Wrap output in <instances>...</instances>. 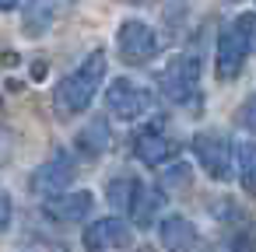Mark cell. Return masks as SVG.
<instances>
[{
    "label": "cell",
    "mask_w": 256,
    "mask_h": 252,
    "mask_svg": "<svg viewBox=\"0 0 256 252\" xmlns=\"http://www.w3.org/2000/svg\"><path fill=\"white\" fill-rule=\"evenodd\" d=\"M78 147H81L88 158H98L102 151H109V126H106V119H92V123L78 133Z\"/></svg>",
    "instance_id": "4fadbf2b"
},
{
    "label": "cell",
    "mask_w": 256,
    "mask_h": 252,
    "mask_svg": "<svg viewBox=\"0 0 256 252\" xmlns=\"http://www.w3.org/2000/svg\"><path fill=\"white\" fill-rule=\"evenodd\" d=\"M130 147H134V158H137L140 165H148V168H162V165L176 154V140H168V137L158 133V130H140Z\"/></svg>",
    "instance_id": "8fae6325"
},
{
    "label": "cell",
    "mask_w": 256,
    "mask_h": 252,
    "mask_svg": "<svg viewBox=\"0 0 256 252\" xmlns=\"http://www.w3.org/2000/svg\"><path fill=\"white\" fill-rule=\"evenodd\" d=\"M8 224H11V196L0 189V235L8 231Z\"/></svg>",
    "instance_id": "d6986e66"
},
{
    "label": "cell",
    "mask_w": 256,
    "mask_h": 252,
    "mask_svg": "<svg viewBox=\"0 0 256 252\" xmlns=\"http://www.w3.org/2000/svg\"><path fill=\"white\" fill-rule=\"evenodd\" d=\"M74 172H78V168H74V158H70L67 151H56V154L32 175V189H36L39 196H46V200H50V196H60V193L74 182Z\"/></svg>",
    "instance_id": "52a82bcc"
},
{
    "label": "cell",
    "mask_w": 256,
    "mask_h": 252,
    "mask_svg": "<svg viewBox=\"0 0 256 252\" xmlns=\"http://www.w3.org/2000/svg\"><path fill=\"white\" fill-rule=\"evenodd\" d=\"M190 182V168L186 165H172L168 172H165V179H162V189H179V186H186Z\"/></svg>",
    "instance_id": "ac0fdd59"
},
{
    "label": "cell",
    "mask_w": 256,
    "mask_h": 252,
    "mask_svg": "<svg viewBox=\"0 0 256 252\" xmlns=\"http://www.w3.org/2000/svg\"><path fill=\"white\" fill-rule=\"evenodd\" d=\"M151 105H154L151 91L140 88V84H134V81H126V77H120V81H112L106 88V109L116 119H123V123H134V119L148 116Z\"/></svg>",
    "instance_id": "3957f363"
},
{
    "label": "cell",
    "mask_w": 256,
    "mask_h": 252,
    "mask_svg": "<svg viewBox=\"0 0 256 252\" xmlns=\"http://www.w3.org/2000/svg\"><path fill=\"white\" fill-rule=\"evenodd\" d=\"M238 119L249 126V130H256V98H249L246 105H242V112H238Z\"/></svg>",
    "instance_id": "ffe728a7"
},
{
    "label": "cell",
    "mask_w": 256,
    "mask_h": 252,
    "mask_svg": "<svg viewBox=\"0 0 256 252\" xmlns=\"http://www.w3.org/2000/svg\"><path fill=\"white\" fill-rule=\"evenodd\" d=\"M158 238H162L165 252H193L196 249V228L179 214H172L158 224Z\"/></svg>",
    "instance_id": "7c38bea8"
},
{
    "label": "cell",
    "mask_w": 256,
    "mask_h": 252,
    "mask_svg": "<svg viewBox=\"0 0 256 252\" xmlns=\"http://www.w3.org/2000/svg\"><path fill=\"white\" fill-rule=\"evenodd\" d=\"M116 49L126 63H148L154 53H158V35L148 21H137V18H126L116 32Z\"/></svg>",
    "instance_id": "5b68a950"
},
{
    "label": "cell",
    "mask_w": 256,
    "mask_h": 252,
    "mask_svg": "<svg viewBox=\"0 0 256 252\" xmlns=\"http://www.w3.org/2000/svg\"><path fill=\"white\" fill-rule=\"evenodd\" d=\"M246 56H249V46H246V39L238 35V28H235V25L221 28V35H218V56H214L218 77H221V81H235L238 70H242V63H246Z\"/></svg>",
    "instance_id": "ba28073f"
},
{
    "label": "cell",
    "mask_w": 256,
    "mask_h": 252,
    "mask_svg": "<svg viewBox=\"0 0 256 252\" xmlns=\"http://www.w3.org/2000/svg\"><path fill=\"white\" fill-rule=\"evenodd\" d=\"M165 189H148L144 182H140V189H137V200H134V207H130V214H134V221L140 224V228H148L151 221H154V210L162 207V196Z\"/></svg>",
    "instance_id": "5bb4252c"
},
{
    "label": "cell",
    "mask_w": 256,
    "mask_h": 252,
    "mask_svg": "<svg viewBox=\"0 0 256 252\" xmlns=\"http://www.w3.org/2000/svg\"><path fill=\"white\" fill-rule=\"evenodd\" d=\"M137 189H140V179L123 175V179H112V182L106 186V196H109V203H112V207L130 210V207H134V200H137Z\"/></svg>",
    "instance_id": "9a60e30c"
},
{
    "label": "cell",
    "mask_w": 256,
    "mask_h": 252,
    "mask_svg": "<svg viewBox=\"0 0 256 252\" xmlns=\"http://www.w3.org/2000/svg\"><path fill=\"white\" fill-rule=\"evenodd\" d=\"M238 182L249 196H256V144L252 140L238 144Z\"/></svg>",
    "instance_id": "2e32d148"
},
{
    "label": "cell",
    "mask_w": 256,
    "mask_h": 252,
    "mask_svg": "<svg viewBox=\"0 0 256 252\" xmlns=\"http://www.w3.org/2000/svg\"><path fill=\"white\" fill-rule=\"evenodd\" d=\"M18 7V0H0V11H14Z\"/></svg>",
    "instance_id": "44dd1931"
},
{
    "label": "cell",
    "mask_w": 256,
    "mask_h": 252,
    "mask_svg": "<svg viewBox=\"0 0 256 252\" xmlns=\"http://www.w3.org/2000/svg\"><path fill=\"white\" fill-rule=\"evenodd\" d=\"M190 147H193L200 168H204L210 179H218V182H228V179H232V144H228L221 133L204 130V133H196V137L190 140Z\"/></svg>",
    "instance_id": "277c9868"
},
{
    "label": "cell",
    "mask_w": 256,
    "mask_h": 252,
    "mask_svg": "<svg viewBox=\"0 0 256 252\" xmlns=\"http://www.w3.org/2000/svg\"><path fill=\"white\" fill-rule=\"evenodd\" d=\"M106 67H109L106 53L95 49L74 74H67V77L53 88V105H56V112H60V116H78V112H84V109L95 102V95H98V88H102V81H106Z\"/></svg>",
    "instance_id": "6da1fadb"
},
{
    "label": "cell",
    "mask_w": 256,
    "mask_h": 252,
    "mask_svg": "<svg viewBox=\"0 0 256 252\" xmlns=\"http://www.w3.org/2000/svg\"><path fill=\"white\" fill-rule=\"evenodd\" d=\"M235 28H238V35L246 39L249 53H256V14H238V18H235Z\"/></svg>",
    "instance_id": "e0dca14e"
},
{
    "label": "cell",
    "mask_w": 256,
    "mask_h": 252,
    "mask_svg": "<svg viewBox=\"0 0 256 252\" xmlns=\"http://www.w3.org/2000/svg\"><path fill=\"white\" fill-rule=\"evenodd\" d=\"M130 224L120 221V217H102L95 224H88L84 231V249L88 252H109V249H123L130 245Z\"/></svg>",
    "instance_id": "9c48e42d"
},
{
    "label": "cell",
    "mask_w": 256,
    "mask_h": 252,
    "mask_svg": "<svg viewBox=\"0 0 256 252\" xmlns=\"http://www.w3.org/2000/svg\"><path fill=\"white\" fill-rule=\"evenodd\" d=\"M162 95L176 105H200V60L196 56H176L162 77Z\"/></svg>",
    "instance_id": "7a4b0ae2"
},
{
    "label": "cell",
    "mask_w": 256,
    "mask_h": 252,
    "mask_svg": "<svg viewBox=\"0 0 256 252\" xmlns=\"http://www.w3.org/2000/svg\"><path fill=\"white\" fill-rule=\"evenodd\" d=\"M67 11H70V0H25L22 4V35L42 39Z\"/></svg>",
    "instance_id": "8992f818"
},
{
    "label": "cell",
    "mask_w": 256,
    "mask_h": 252,
    "mask_svg": "<svg viewBox=\"0 0 256 252\" xmlns=\"http://www.w3.org/2000/svg\"><path fill=\"white\" fill-rule=\"evenodd\" d=\"M92 203H95V196H92L88 189L60 193V196H50V200H46L42 214H46V217H53V221H60V224H78L81 217H88V214H92Z\"/></svg>",
    "instance_id": "30bf717a"
}]
</instances>
